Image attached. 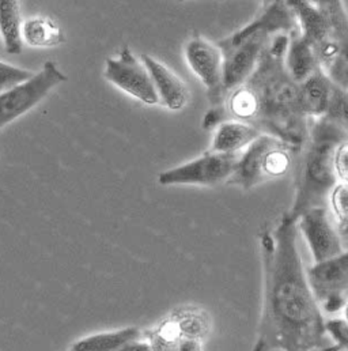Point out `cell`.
<instances>
[{
    "label": "cell",
    "instance_id": "cell-1",
    "mask_svg": "<svg viewBox=\"0 0 348 351\" xmlns=\"http://www.w3.org/2000/svg\"><path fill=\"white\" fill-rule=\"evenodd\" d=\"M262 305L252 351L324 350L327 322L298 247V221L284 214L260 234Z\"/></svg>",
    "mask_w": 348,
    "mask_h": 351
},
{
    "label": "cell",
    "instance_id": "cell-2",
    "mask_svg": "<svg viewBox=\"0 0 348 351\" xmlns=\"http://www.w3.org/2000/svg\"><path fill=\"white\" fill-rule=\"evenodd\" d=\"M288 44V34L273 36L243 88L249 109L248 123L261 134L275 136L301 150L310 125L301 108L299 84L286 69L284 58Z\"/></svg>",
    "mask_w": 348,
    "mask_h": 351
},
{
    "label": "cell",
    "instance_id": "cell-3",
    "mask_svg": "<svg viewBox=\"0 0 348 351\" xmlns=\"http://www.w3.org/2000/svg\"><path fill=\"white\" fill-rule=\"evenodd\" d=\"M348 134L327 119H314L309 135L297 154V178L293 206L287 215L295 221L316 207H328L330 195L339 184L335 171V154Z\"/></svg>",
    "mask_w": 348,
    "mask_h": 351
},
{
    "label": "cell",
    "instance_id": "cell-4",
    "mask_svg": "<svg viewBox=\"0 0 348 351\" xmlns=\"http://www.w3.org/2000/svg\"><path fill=\"white\" fill-rule=\"evenodd\" d=\"M301 32L298 21L286 1H276L261 8L260 12L244 27L218 41L223 53V88L227 95L244 85L253 74L262 51L273 36H288Z\"/></svg>",
    "mask_w": 348,
    "mask_h": 351
},
{
    "label": "cell",
    "instance_id": "cell-5",
    "mask_svg": "<svg viewBox=\"0 0 348 351\" xmlns=\"http://www.w3.org/2000/svg\"><path fill=\"white\" fill-rule=\"evenodd\" d=\"M299 152L275 136L262 134L241 152L234 173L226 184L249 191L266 181L282 178L291 171Z\"/></svg>",
    "mask_w": 348,
    "mask_h": 351
},
{
    "label": "cell",
    "instance_id": "cell-6",
    "mask_svg": "<svg viewBox=\"0 0 348 351\" xmlns=\"http://www.w3.org/2000/svg\"><path fill=\"white\" fill-rule=\"evenodd\" d=\"M67 81L55 62H47L30 80L0 94V131L38 105L53 88Z\"/></svg>",
    "mask_w": 348,
    "mask_h": 351
},
{
    "label": "cell",
    "instance_id": "cell-7",
    "mask_svg": "<svg viewBox=\"0 0 348 351\" xmlns=\"http://www.w3.org/2000/svg\"><path fill=\"white\" fill-rule=\"evenodd\" d=\"M241 153L226 154L207 152L196 160L165 171L158 176L161 185H203L215 186L234 173Z\"/></svg>",
    "mask_w": 348,
    "mask_h": 351
},
{
    "label": "cell",
    "instance_id": "cell-8",
    "mask_svg": "<svg viewBox=\"0 0 348 351\" xmlns=\"http://www.w3.org/2000/svg\"><path fill=\"white\" fill-rule=\"evenodd\" d=\"M185 59L193 74L207 88L211 105L225 104L223 53L218 44L201 36H196L185 45Z\"/></svg>",
    "mask_w": 348,
    "mask_h": 351
},
{
    "label": "cell",
    "instance_id": "cell-9",
    "mask_svg": "<svg viewBox=\"0 0 348 351\" xmlns=\"http://www.w3.org/2000/svg\"><path fill=\"white\" fill-rule=\"evenodd\" d=\"M309 285L323 308L328 313L345 308L348 290V251L340 255L314 263L306 271Z\"/></svg>",
    "mask_w": 348,
    "mask_h": 351
},
{
    "label": "cell",
    "instance_id": "cell-10",
    "mask_svg": "<svg viewBox=\"0 0 348 351\" xmlns=\"http://www.w3.org/2000/svg\"><path fill=\"white\" fill-rule=\"evenodd\" d=\"M103 77L114 86L146 105L160 102L158 93L147 67L143 62L138 60L128 47H124L117 58L106 60Z\"/></svg>",
    "mask_w": 348,
    "mask_h": 351
},
{
    "label": "cell",
    "instance_id": "cell-11",
    "mask_svg": "<svg viewBox=\"0 0 348 351\" xmlns=\"http://www.w3.org/2000/svg\"><path fill=\"white\" fill-rule=\"evenodd\" d=\"M314 263L335 258L343 252V243L328 207H316L298 218Z\"/></svg>",
    "mask_w": 348,
    "mask_h": 351
},
{
    "label": "cell",
    "instance_id": "cell-12",
    "mask_svg": "<svg viewBox=\"0 0 348 351\" xmlns=\"http://www.w3.org/2000/svg\"><path fill=\"white\" fill-rule=\"evenodd\" d=\"M320 10L330 38L340 48L342 63L336 81L338 86L348 88V11L343 0H314Z\"/></svg>",
    "mask_w": 348,
    "mask_h": 351
},
{
    "label": "cell",
    "instance_id": "cell-13",
    "mask_svg": "<svg viewBox=\"0 0 348 351\" xmlns=\"http://www.w3.org/2000/svg\"><path fill=\"white\" fill-rule=\"evenodd\" d=\"M140 59L151 75L160 101L171 110H181L186 105L189 95L185 82L154 58L142 55Z\"/></svg>",
    "mask_w": 348,
    "mask_h": 351
},
{
    "label": "cell",
    "instance_id": "cell-14",
    "mask_svg": "<svg viewBox=\"0 0 348 351\" xmlns=\"http://www.w3.org/2000/svg\"><path fill=\"white\" fill-rule=\"evenodd\" d=\"M332 88L334 82L323 67H319L306 81L299 84V102L308 119H321L327 114Z\"/></svg>",
    "mask_w": 348,
    "mask_h": 351
},
{
    "label": "cell",
    "instance_id": "cell-15",
    "mask_svg": "<svg viewBox=\"0 0 348 351\" xmlns=\"http://www.w3.org/2000/svg\"><path fill=\"white\" fill-rule=\"evenodd\" d=\"M260 135L262 134L255 125L230 119L215 130L210 152L226 154L241 153Z\"/></svg>",
    "mask_w": 348,
    "mask_h": 351
},
{
    "label": "cell",
    "instance_id": "cell-16",
    "mask_svg": "<svg viewBox=\"0 0 348 351\" xmlns=\"http://www.w3.org/2000/svg\"><path fill=\"white\" fill-rule=\"evenodd\" d=\"M284 63L290 77L297 84H302L319 67H321L312 45L301 36V32L290 36V44Z\"/></svg>",
    "mask_w": 348,
    "mask_h": 351
},
{
    "label": "cell",
    "instance_id": "cell-17",
    "mask_svg": "<svg viewBox=\"0 0 348 351\" xmlns=\"http://www.w3.org/2000/svg\"><path fill=\"white\" fill-rule=\"evenodd\" d=\"M22 26V0H0V34L10 55L23 49Z\"/></svg>",
    "mask_w": 348,
    "mask_h": 351
},
{
    "label": "cell",
    "instance_id": "cell-18",
    "mask_svg": "<svg viewBox=\"0 0 348 351\" xmlns=\"http://www.w3.org/2000/svg\"><path fill=\"white\" fill-rule=\"evenodd\" d=\"M22 40L34 48H52L64 43V34L51 18L33 16L23 22Z\"/></svg>",
    "mask_w": 348,
    "mask_h": 351
},
{
    "label": "cell",
    "instance_id": "cell-19",
    "mask_svg": "<svg viewBox=\"0 0 348 351\" xmlns=\"http://www.w3.org/2000/svg\"><path fill=\"white\" fill-rule=\"evenodd\" d=\"M139 335L140 332L135 327L97 334L75 342L71 351H117L128 342L136 341Z\"/></svg>",
    "mask_w": 348,
    "mask_h": 351
},
{
    "label": "cell",
    "instance_id": "cell-20",
    "mask_svg": "<svg viewBox=\"0 0 348 351\" xmlns=\"http://www.w3.org/2000/svg\"><path fill=\"white\" fill-rule=\"evenodd\" d=\"M328 203L342 243H348V184L339 182L331 192Z\"/></svg>",
    "mask_w": 348,
    "mask_h": 351
},
{
    "label": "cell",
    "instance_id": "cell-21",
    "mask_svg": "<svg viewBox=\"0 0 348 351\" xmlns=\"http://www.w3.org/2000/svg\"><path fill=\"white\" fill-rule=\"evenodd\" d=\"M327 119L338 124L348 134V88L334 84Z\"/></svg>",
    "mask_w": 348,
    "mask_h": 351
},
{
    "label": "cell",
    "instance_id": "cell-22",
    "mask_svg": "<svg viewBox=\"0 0 348 351\" xmlns=\"http://www.w3.org/2000/svg\"><path fill=\"white\" fill-rule=\"evenodd\" d=\"M34 75L33 71L23 70L7 63L0 62V94L8 88H14Z\"/></svg>",
    "mask_w": 348,
    "mask_h": 351
},
{
    "label": "cell",
    "instance_id": "cell-23",
    "mask_svg": "<svg viewBox=\"0 0 348 351\" xmlns=\"http://www.w3.org/2000/svg\"><path fill=\"white\" fill-rule=\"evenodd\" d=\"M327 334L335 345L323 351H348V322L346 319H332L327 322Z\"/></svg>",
    "mask_w": 348,
    "mask_h": 351
},
{
    "label": "cell",
    "instance_id": "cell-24",
    "mask_svg": "<svg viewBox=\"0 0 348 351\" xmlns=\"http://www.w3.org/2000/svg\"><path fill=\"white\" fill-rule=\"evenodd\" d=\"M226 120H230V116H229V112H227L225 104L214 105L204 114L201 125L204 130H214V128L216 130Z\"/></svg>",
    "mask_w": 348,
    "mask_h": 351
},
{
    "label": "cell",
    "instance_id": "cell-25",
    "mask_svg": "<svg viewBox=\"0 0 348 351\" xmlns=\"http://www.w3.org/2000/svg\"><path fill=\"white\" fill-rule=\"evenodd\" d=\"M335 171L339 182L348 184V141L339 145L335 154Z\"/></svg>",
    "mask_w": 348,
    "mask_h": 351
},
{
    "label": "cell",
    "instance_id": "cell-26",
    "mask_svg": "<svg viewBox=\"0 0 348 351\" xmlns=\"http://www.w3.org/2000/svg\"><path fill=\"white\" fill-rule=\"evenodd\" d=\"M117 351H157L154 349L153 345L147 343V342H128L127 345H124L123 348H120Z\"/></svg>",
    "mask_w": 348,
    "mask_h": 351
},
{
    "label": "cell",
    "instance_id": "cell-27",
    "mask_svg": "<svg viewBox=\"0 0 348 351\" xmlns=\"http://www.w3.org/2000/svg\"><path fill=\"white\" fill-rule=\"evenodd\" d=\"M175 351H203L201 348V343L195 339V338H188V339H184Z\"/></svg>",
    "mask_w": 348,
    "mask_h": 351
},
{
    "label": "cell",
    "instance_id": "cell-28",
    "mask_svg": "<svg viewBox=\"0 0 348 351\" xmlns=\"http://www.w3.org/2000/svg\"><path fill=\"white\" fill-rule=\"evenodd\" d=\"M276 1H284V0H261V7L269 5V4H272V3H276Z\"/></svg>",
    "mask_w": 348,
    "mask_h": 351
},
{
    "label": "cell",
    "instance_id": "cell-29",
    "mask_svg": "<svg viewBox=\"0 0 348 351\" xmlns=\"http://www.w3.org/2000/svg\"><path fill=\"white\" fill-rule=\"evenodd\" d=\"M343 309H345V315H346V317H345V319L348 322V301L346 302V305H345V308H343Z\"/></svg>",
    "mask_w": 348,
    "mask_h": 351
},
{
    "label": "cell",
    "instance_id": "cell-30",
    "mask_svg": "<svg viewBox=\"0 0 348 351\" xmlns=\"http://www.w3.org/2000/svg\"><path fill=\"white\" fill-rule=\"evenodd\" d=\"M179 1H185V0H179ZM256 1H259V3H261V0H256Z\"/></svg>",
    "mask_w": 348,
    "mask_h": 351
}]
</instances>
